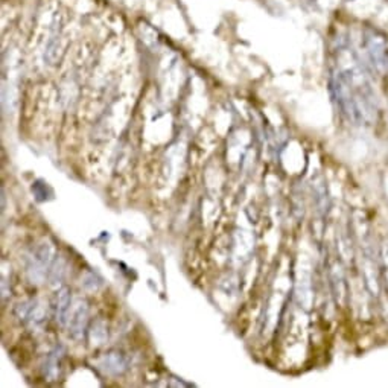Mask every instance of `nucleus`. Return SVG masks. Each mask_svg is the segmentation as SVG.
Returning a JSON list of instances; mask_svg holds the SVG:
<instances>
[{"label":"nucleus","instance_id":"f257e3e1","mask_svg":"<svg viewBox=\"0 0 388 388\" xmlns=\"http://www.w3.org/2000/svg\"><path fill=\"white\" fill-rule=\"evenodd\" d=\"M330 92L339 113L353 125L376 120L378 99L358 55L347 46H338L330 67Z\"/></svg>","mask_w":388,"mask_h":388},{"label":"nucleus","instance_id":"f03ea898","mask_svg":"<svg viewBox=\"0 0 388 388\" xmlns=\"http://www.w3.org/2000/svg\"><path fill=\"white\" fill-rule=\"evenodd\" d=\"M54 261V245L49 239H45L37 244V247L32 250V253L28 256L26 262V273L31 280V284H42L46 274H49V270Z\"/></svg>","mask_w":388,"mask_h":388},{"label":"nucleus","instance_id":"7ed1b4c3","mask_svg":"<svg viewBox=\"0 0 388 388\" xmlns=\"http://www.w3.org/2000/svg\"><path fill=\"white\" fill-rule=\"evenodd\" d=\"M362 45L373 69L378 72L388 70V45L381 31L366 28L362 34Z\"/></svg>","mask_w":388,"mask_h":388},{"label":"nucleus","instance_id":"20e7f679","mask_svg":"<svg viewBox=\"0 0 388 388\" xmlns=\"http://www.w3.org/2000/svg\"><path fill=\"white\" fill-rule=\"evenodd\" d=\"M15 317L22 320L29 329H38L46 321L45 305L38 300H28L15 306Z\"/></svg>","mask_w":388,"mask_h":388},{"label":"nucleus","instance_id":"39448f33","mask_svg":"<svg viewBox=\"0 0 388 388\" xmlns=\"http://www.w3.org/2000/svg\"><path fill=\"white\" fill-rule=\"evenodd\" d=\"M88 323V305L84 298H78L75 300L72 311L69 314L67 328L69 335L74 339H83Z\"/></svg>","mask_w":388,"mask_h":388},{"label":"nucleus","instance_id":"423d86ee","mask_svg":"<svg viewBox=\"0 0 388 388\" xmlns=\"http://www.w3.org/2000/svg\"><path fill=\"white\" fill-rule=\"evenodd\" d=\"M128 359L124 357L122 353L118 352H111L104 355V357L98 361V367L101 371H104L105 375L110 376H119L125 373L128 370Z\"/></svg>","mask_w":388,"mask_h":388},{"label":"nucleus","instance_id":"0eeeda50","mask_svg":"<svg viewBox=\"0 0 388 388\" xmlns=\"http://www.w3.org/2000/svg\"><path fill=\"white\" fill-rule=\"evenodd\" d=\"M69 288H61L56 291L55 302H54V311H55V320L58 325L66 326L69 320V314L72 308V296Z\"/></svg>","mask_w":388,"mask_h":388},{"label":"nucleus","instance_id":"6e6552de","mask_svg":"<svg viewBox=\"0 0 388 388\" xmlns=\"http://www.w3.org/2000/svg\"><path fill=\"white\" fill-rule=\"evenodd\" d=\"M63 355H64V349L61 346L55 347V349L47 355L45 366H43V375H45V378L49 379V381H56V379L60 378Z\"/></svg>","mask_w":388,"mask_h":388},{"label":"nucleus","instance_id":"1a4fd4ad","mask_svg":"<svg viewBox=\"0 0 388 388\" xmlns=\"http://www.w3.org/2000/svg\"><path fill=\"white\" fill-rule=\"evenodd\" d=\"M107 325L102 320H96L90 330H88V339H90L92 346H101L107 341Z\"/></svg>","mask_w":388,"mask_h":388},{"label":"nucleus","instance_id":"9d476101","mask_svg":"<svg viewBox=\"0 0 388 388\" xmlns=\"http://www.w3.org/2000/svg\"><path fill=\"white\" fill-rule=\"evenodd\" d=\"M64 273H66V264H64V259L56 257L55 262L51 266V270H49V280H51V284L54 286L61 284V280L64 277Z\"/></svg>","mask_w":388,"mask_h":388},{"label":"nucleus","instance_id":"9b49d317","mask_svg":"<svg viewBox=\"0 0 388 388\" xmlns=\"http://www.w3.org/2000/svg\"><path fill=\"white\" fill-rule=\"evenodd\" d=\"M81 285H83L84 289L87 291H96L102 285V279L96 273L87 271L83 276V279H81Z\"/></svg>","mask_w":388,"mask_h":388},{"label":"nucleus","instance_id":"f8f14e48","mask_svg":"<svg viewBox=\"0 0 388 388\" xmlns=\"http://www.w3.org/2000/svg\"><path fill=\"white\" fill-rule=\"evenodd\" d=\"M381 261H382V277H384L385 285L388 286V245H385L382 248Z\"/></svg>","mask_w":388,"mask_h":388}]
</instances>
